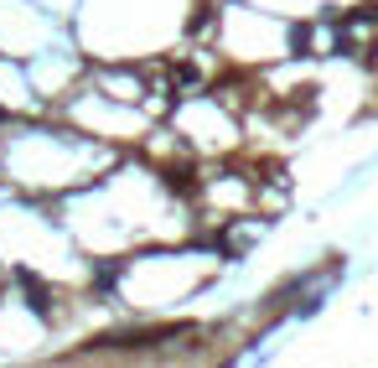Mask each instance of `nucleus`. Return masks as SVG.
Masks as SVG:
<instances>
[{
  "mask_svg": "<svg viewBox=\"0 0 378 368\" xmlns=\"http://www.w3.org/2000/svg\"><path fill=\"white\" fill-rule=\"evenodd\" d=\"M16 280L26 285V306H31V311H36V317H52V306H47V285H42V280H36V275H31V270H16Z\"/></svg>",
  "mask_w": 378,
  "mask_h": 368,
  "instance_id": "nucleus-1",
  "label": "nucleus"
}]
</instances>
